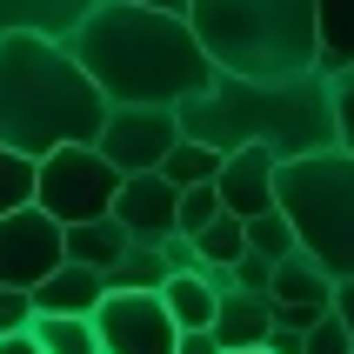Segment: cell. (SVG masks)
<instances>
[{
  "label": "cell",
  "instance_id": "4",
  "mask_svg": "<svg viewBox=\"0 0 354 354\" xmlns=\"http://www.w3.org/2000/svg\"><path fill=\"white\" fill-rule=\"evenodd\" d=\"M201 47L234 74H308L321 67V0H187Z\"/></svg>",
  "mask_w": 354,
  "mask_h": 354
},
{
  "label": "cell",
  "instance_id": "1",
  "mask_svg": "<svg viewBox=\"0 0 354 354\" xmlns=\"http://www.w3.org/2000/svg\"><path fill=\"white\" fill-rule=\"evenodd\" d=\"M74 60L100 80L107 100H187L214 80V54L201 47L194 20L140 0H94L67 34Z\"/></svg>",
  "mask_w": 354,
  "mask_h": 354
},
{
  "label": "cell",
  "instance_id": "6",
  "mask_svg": "<svg viewBox=\"0 0 354 354\" xmlns=\"http://www.w3.org/2000/svg\"><path fill=\"white\" fill-rule=\"evenodd\" d=\"M120 167L100 154V140H67L54 154H40V187L34 201L60 227H74V221H94V214H114V194H120Z\"/></svg>",
  "mask_w": 354,
  "mask_h": 354
},
{
  "label": "cell",
  "instance_id": "7",
  "mask_svg": "<svg viewBox=\"0 0 354 354\" xmlns=\"http://www.w3.org/2000/svg\"><path fill=\"white\" fill-rule=\"evenodd\" d=\"M100 154L114 160L120 174H140V167H160L167 147L180 140V107L174 100H107V120H100Z\"/></svg>",
  "mask_w": 354,
  "mask_h": 354
},
{
  "label": "cell",
  "instance_id": "33",
  "mask_svg": "<svg viewBox=\"0 0 354 354\" xmlns=\"http://www.w3.org/2000/svg\"><path fill=\"white\" fill-rule=\"evenodd\" d=\"M0 354H47L34 335H0Z\"/></svg>",
  "mask_w": 354,
  "mask_h": 354
},
{
  "label": "cell",
  "instance_id": "13",
  "mask_svg": "<svg viewBox=\"0 0 354 354\" xmlns=\"http://www.w3.org/2000/svg\"><path fill=\"white\" fill-rule=\"evenodd\" d=\"M274 328V295H254V288H227L214 308V341L221 348H261Z\"/></svg>",
  "mask_w": 354,
  "mask_h": 354
},
{
  "label": "cell",
  "instance_id": "9",
  "mask_svg": "<svg viewBox=\"0 0 354 354\" xmlns=\"http://www.w3.org/2000/svg\"><path fill=\"white\" fill-rule=\"evenodd\" d=\"M67 261V227H60L40 201L0 214V281L7 288H40Z\"/></svg>",
  "mask_w": 354,
  "mask_h": 354
},
{
  "label": "cell",
  "instance_id": "16",
  "mask_svg": "<svg viewBox=\"0 0 354 354\" xmlns=\"http://www.w3.org/2000/svg\"><path fill=\"white\" fill-rule=\"evenodd\" d=\"M274 301H335V274L321 268V254H308V248H295V254L274 261V288H268Z\"/></svg>",
  "mask_w": 354,
  "mask_h": 354
},
{
  "label": "cell",
  "instance_id": "28",
  "mask_svg": "<svg viewBox=\"0 0 354 354\" xmlns=\"http://www.w3.org/2000/svg\"><path fill=\"white\" fill-rule=\"evenodd\" d=\"M328 308H335V301H274V321H281V328H301V335H308V328H315Z\"/></svg>",
  "mask_w": 354,
  "mask_h": 354
},
{
  "label": "cell",
  "instance_id": "22",
  "mask_svg": "<svg viewBox=\"0 0 354 354\" xmlns=\"http://www.w3.org/2000/svg\"><path fill=\"white\" fill-rule=\"evenodd\" d=\"M34 187H40V160L0 140V214L27 207V201H34Z\"/></svg>",
  "mask_w": 354,
  "mask_h": 354
},
{
  "label": "cell",
  "instance_id": "34",
  "mask_svg": "<svg viewBox=\"0 0 354 354\" xmlns=\"http://www.w3.org/2000/svg\"><path fill=\"white\" fill-rule=\"evenodd\" d=\"M140 7H167V14H187V0H140Z\"/></svg>",
  "mask_w": 354,
  "mask_h": 354
},
{
  "label": "cell",
  "instance_id": "20",
  "mask_svg": "<svg viewBox=\"0 0 354 354\" xmlns=\"http://www.w3.org/2000/svg\"><path fill=\"white\" fill-rule=\"evenodd\" d=\"M321 67H354V0H321Z\"/></svg>",
  "mask_w": 354,
  "mask_h": 354
},
{
  "label": "cell",
  "instance_id": "3",
  "mask_svg": "<svg viewBox=\"0 0 354 354\" xmlns=\"http://www.w3.org/2000/svg\"><path fill=\"white\" fill-rule=\"evenodd\" d=\"M107 120L100 80L74 60L60 34H0V140L20 154H54L67 140H94Z\"/></svg>",
  "mask_w": 354,
  "mask_h": 354
},
{
  "label": "cell",
  "instance_id": "11",
  "mask_svg": "<svg viewBox=\"0 0 354 354\" xmlns=\"http://www.w3.org/2000/svg\"><path fill=\"white\" fill-rule=\"evenodd\" d=\"M274 180H281V154L261 147V140H248V147H227V154H221L214 187H221V207L248 221V214H261V207H274Z\"/></svg>",
  "mask_w": 354,
  "mask_h": 354
},
{
  "label": "cell",
  "instance_id": "15",
  "mask_svg": "<svg viewBox=\"0 0 354 354\" xmlns=\"http://www.w3.org/2000/svg\"><path fill=\"white\" fill-rule=\"evenodd\" d=\"M127 241H134V234H127L114 214L74 221V227H67V261H87V268H100V274H107V268L127 254Z\"/></svg>",
  "mask_w": 354,
  "mask_h": 354
},
{
  "label": "cell",
  "instance_id": "27",
  "mask_svg": "<svg viewBox=\"0 0 354 354\" xmlns=\"http://www.w3.org/2000/svg\"><path fill=\"white\" fill-rule=\"evenodd\" d=\"M234 288H254V295H268V288H274V261L261 254V248H248V254L234 261Z\"/></svg>",
  "mask_w": 354,
  "mask_h": 354
},
{
  "label": "cell",
  "instance_id": "21",
  "mask_svg": "<svg viewBox=\"0 0 354 354\" xmlns=\"http://www.w3.org/2000/svg\"><path fill=\"white\" fill-rule=\"evenodd\" d=\"M194 248H201V261H207V268H234V261L248 254V221L221 207V214L194 234Z\"/></svg>",
  "mask_w": 354,
  "mask_h": 354
},
{
  "label": "cell",
  "instance_id": "14",
  "mask_svg": "<svg viewBox=\"0 0 354 354\" xmlns=\"http://www.w3.org/2000/svg\"><path fill=\"white\" fill-rule=\"evenodd\" d=\"M94 0H0V34H74L80 27V14H87Z\"/></svg>",
  "mask_w": 354,
  "mask_h": 354
},
{
  "label": "cell",
  "instance_id": "29",
  "mask_svg": "<svg viewBox=\"0 0 354 354\" xmlns=\"http://www.w3.org/2000/svg\"><path fill=\"white\" fill-rule=\"evenodd\" d=\"M335 114H341V147H354V67L335 74Z\"/></svg>",
  "mask_w": 354,
  "mask_h": 354
},
{
  "label": "cell",
  "instance_id": "23",
  "mask_svg": "<svg viewBox=\"0 0 354 354\" xmlns=\"http://www.w3.org/2000/svg\"><path fill=\"white\" fill-rule=\"evenodd\" d=\"M248 248H261L268 261H281V254H295L301 248V234H295V221H288V207H261V214H248Z\"/></svg>",
  "mask_w": 354,
  "mask_h": 354
},
{
  "label": "cell",
  "instance_id": "31",
  "mask_svg": "<svg viewBox=\"0 0 354 354\" xmlns=\"http://www.w3.org/2000/svg\"><path fill=\"white\" fill-rule=\"evenodd\" d=\"M301 341H308L301 328H281V321L268 328V348H274V354H301Z\"/></svg>",
  "mask_w": 354,
  "mask_h": 354
},
{
  "label": "cell",
  "instance_id": "18",
  "mask_svg": "<svg viewBox=\"0 0 354 354\" xmlns=\"http://www.w3.org/2000/svg\"><path fill=\"white\" fill-rule=\"evenodd\" d=\"M167 274H174V268L160 254V241H127V254L107 268V288H160Z\"/></svg>",
  "mask_w": 354,
  "mask_h": 354
},
{
  "label": "cell",
  "instance_id": "5",
  "mask_svg": "<svg viewBox=\"0 0 354 354\" xmlns=\"http://www.w3.org/2000/svg\"><path fill=\"white\" fill-rule=\"evenodd\" d=\"M274 201L288 207L308 254H321L328 274H354V147H315V154L281 160Z\"/></svg>",
  "mask_w": 354,
  "mask_h": 354
},
{
  "label": "cell",
  "instance_id": "2",
  "mask_svg": "<svg viewBox=\"0 0 354 354\" xmlns=\"http://www.w3.org/2000/svg\"><path fill=\"white\" fill-rule=\"evenodd\" d=\"M180 134L207 140V147H274L281 160L315 154V147H335L341 140V114H335V74L328 67H308V74H234V67H214V80L201 94L180 100Z\"/></svg>",
  "mask_w": 354,
  "mask_h": 354
},
{
  "label": "cell",
  "instance_id": "26",
  "mask_svg": "<svg viewBox=\"0 0 354 354\" xmlns=\"http://www.w3.org/2000/svg\"><path fill=\"white\" fill-rule=\"evenodd\" d=\"M34 288H7V281H0V335H27V328H34Z\"/></svg>",
  "mask_w": 354,
  "mask_h": 354
},
{
  "label": "cell",
  "instance_id": "8",
  "mask_svg": "<svg viewBox=\"0 0 354 354\" xmlns=\"http://www.w3.org/2000/svg\"><path fill=\"white\" fill-rule=\"evenodd\" d=\"M94 328L107 354H180V321L167 315L160 288H107Z\"/></svg>",
  "mask_w": 354,
  "mask_h": 354
},
{
  "label": "cell",
  "instance_id": "35",
  "mask_svg": "<svg viewBox=\"0 0 354 354\" xmlns=\"http://www.w3.org/2000/svg\"><path fill=\"white\" fill-rule=\"evenodd\" d=\"M221 354H274V348H268V341H261V348H221Z\"/></svg>",
  "mask_w": 354,
  "mask_h": 354
},
{
  "label": "cell",
  "instance_id": "30",
  "mask_svg": "<svg viewBox=\"0 0 354 354\" xmlns=\"http://www.w3.org/2000/svg\"><path fill=\"white\" fill-rule=\"evenodd\" d=\"M180 354H221L214 328H180Z\"/></svg>",
  "mask_w": 354,
  "mask_h": 354
},
{
  "label": "cell",
  "instance_id": "25",
  "mask_svg": "<svg viewBox=\"0 0 354 354\" xmlns=\"http://www.w3.org/2000/svg\"><path fill=\"white\" fill-rule=\"evenodd\" d=\"M301 354H354V335H348V321L328 308V315L308 328V341H301Z\"/></svg>",
  "mask_w": 354,
  "mask_h": 354
},
{
  "label": "cell",
  "instance_id": "32",
  "mask_svg": "<svg viewBox=\"0 0 354 354\" xmlns=\"http://www.w3.org/2000/svg\"><path fill=\"white\" fill-rule=\"evenodd\" d=\"M335 315L348 321V335H354V274H341V281H335Z\"/></svg>",
  "mask_w": 354,
  "mask_h": 354
},
{
  "label": "cell",
  "instance_id": "17",
  "mask_svg": "<svg viewBox=\"0 0 354 354\" xmlns=\"http://www.w3.org/2000/svg\"><path fill=\"white\" fill-rule=\"evenodd\" d=\"M27 335H34L47 354H107V348H100L94 315H34Z\"/></svg>",
  "mask_w": 354,
  "mask_h": 354
},
{
  "label": "cell",
  "instance_id": "10",
  "mask_svg": "<svg viewBox=\"0 0 354 354\" xmlns=\"http://www.w3.org/2000/svg\"><path fill=\"white\" fill-rule=\"evenodd\" d=\"M114 221H120L134 241H167V234H174V221H180V187L160 174V167H140V174L120 180Z\"/></svg>",
  "mask_w": 354,
  "mask_h": 354
},
{
  "label": "cell",
  "instance_id": "12",
  "mask_svg": "<svg viewBox=\"0 0 354 354\" xmlns=\"http://www.w3.org/2000/svg\"><path fill=\"white\" fill-rule=\"evenodd\" d=\"M100 301H107V274L87 268V261H60L54 274L34 288V308H40V315H94Z\"/></svg>",
  "mask_w": 354,
  "mask_h": 354
},
{
  "label": "cell",
  "instance_id": "19",
  "mask_svg": "<svg viewBox=\"0 0 354 354\" xmlns=\"http://www.w3.org/2000/svg\"><path fill=\"white\" fill-rule=\"evenodd\" d=\"M160 174L174 180V187H201V180L221 174V147H207V140H194V134H180L174 147H167V160H160Z\"/></svg>",
  "mask_w": 354,
  "mask_h": 354
},
{
  "label": "cell",
  "instance_id": "24",
  "mask_svg": "<svg viewBox=\"0 0 354 354\" xmlns=\"http://www.w3.org/2000/svg\"><path fill=\"white\" fill-rule=\"evenodd\" d=\"M221 214V187L214 180H201V187H180V234H201V227H207V221Z\"/></svg>",
  "mask_w": 354,
  "mask_h": 354
}]
</instances>
